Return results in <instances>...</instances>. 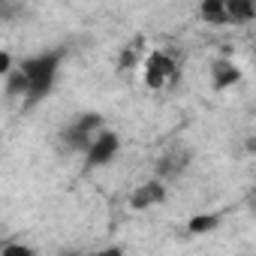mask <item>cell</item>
<instances>
[{
    "label": "cell",
    "instance_id": "cell-1",
    "mask_svg": "<svg viewBox=\"0 0 256 256\" xmlns=\"http://www.w3.org/2000/svg\"><path fill=\"white\" fill-rule=\"evenodd\" d=\"M66 52L64 48H48V52H40V54H30L24 60H18V70L24 76V84H28V96H24V108L36 106L40 100H46L58 82V72H60V64H64Z\"/></svg>",
    "mask_w": 256,
    "mask_h": 256
},
{
    "label": "cell",
    "instance_id": "cell-2",
    "mask_svg": "<svg viewBox=\"0 0 256 256\" xmlns=\"http://www.w3.org/2000/svg\"><path fill=\"white\" fill-rule=\"evenodd\" d=\"M102 130H106V120L100 112H82V114L70 118V124L60 130V145H64V151L88 154Z\"/></svg>",
    "mask_w": 256,
    "mask_h": 256
},
{
    "label": "cell",
    "instance_id": "cell-3",
    "mask_svg": "<svg viewBox=\"0 0 256 256\" xmlns=\"http://www.w3.org/2000/svg\"><path fill=\"white\" fill-rule=\"evenodd\" d=\"M178 76H181V72H178V60H175L169 52L154 48V52L145 54V60H142V78H145V88H151V90L175 88Z\"/></svg>",
    "mask_w": 256,
    "mask_h": 256
},
{
    "label": "cell",
    "instance_id": "cell-4",
    "mask_svg": "<svg viewBox=\"0 0 256 256\" xmlns=\"http://www.w3.org/2000/svg\"><path fill=\"white\" fill-rule=\"evenodd\" d=\"M190 163H193V151L187 148V145H169L163 154H160V160H157V166H154V178H160V181H175V178H181L187 169H190Z\"/></svg>",
    "mask_w": 256,
    "mask_h": 256
},
{
    "label": "cell",
    "instance_id": "cell-5",
    "mask_svg": "<svg viewBox=\"0 0 256 256\" xmlns=\"http://www.w3.org/2000/svg\"><path fill=\"white\" fill-rule=\"evenodd\" d=\"M120 151V136L114 130H106L96 136V142L90 145V151L84 154V169H100V166H108Z\"/></svg>",
    "mask_w": 256,
    "mask_h": 256
},
{
    "label": "cell",
    "instance_id": "cell-6",
    "mask_svg": "<svg viewBox=\"0 0 256 256\" xmlns=\"http://www.w3.org/2000/svg\"><path fill=\"white\" fill-rule=\"evenodd\" d=\"M169 196V184L160 181V178H151L145 184H139L133 193H130V208L133 211H151L154 205H163Z\"/></svg>",
    "mask_w": 256,
    "mask_h": 256
},
{
    "label": "cell",
    "instance_id": "cell-7",
    "mask_svg": "<svg viewBox=\"0 0 256 256\" xmlns=\"http://www.w3.org/2000/svg\"><path fill=\"white\" fill-rule=\"evenodd\" d=\"M241 82V66L232 60V58H217L211 64V88L220 94V90H229Z\"/></svg>",
    "mask_w": 256,
    "mask_h": 256
},
{
    "label": "cell",
    "instance_id": "cell-8",
    "mask_svg": "<svg viewBox=\"0 0 256 256\" xmlns=\"http://www.w3.org/2000/svg\"><path fill=\"white\" fill-rule=\"evenodd\" d=\"M229 24H250L256 22V4L253 0H226Z\"/></svg>",
    "mask_w": 256,
    "mask_h": 256
},
{
    "label": "cell",
    "instance_id": "cell-9",
    "mask_svg": "<svg viewBox=\"0 0 256 256\" xmlns=\"http://www.w3.org/2000/svg\"><path fill=\"white\" fill-rule=\"evenodd\" d=\"M199 18L205 24H229L226 0H202V4H199Z\"/></svg>",
    "mask_w": 256,
    "mask_h": 256
},
{
    "label": "cell",
    "instance_id": "cell-10",
    "mask_svg": "<svg viewBox=\"0 0 256 256\" xmlns=\"http://www.w3.org/2000/svg\"><path fill=\"white\" fill-rule=\"evenodd\" d=\"M220 226V214L217 211H205V214H196L190 223H187V232L190 235H208Z\"/></svg>",
    "mask_w": 256,
    "mask_h": 256
},
{
    "label": "cell",
    "instance_id": "cell-11",
    "mask_svg": "<svg viewBox=\"0 0 256 256\" xmlns=\"http://www.w3.org/2000/svg\"><path fill=\"white\" fill-rule=\"evenodd\" d=\"M142 42L136 40L133 46H126V48H120V54H118V72H126V70H133V66H139L142 60H145V54H142V48H139Z\"/></svg>",
    "mask_w": 256,
    "mask_h": 256
},
{
    "label": "cell",
    "instance_id": "cell-12",
    "mask_svg": "<svg viewBox=\"0 0 256 256\" xmlns=\"http://www.w3.org/2000/svg\"><path fill=\"white\" fill-rule=\"evenodd\" d=\"M0 256H36V250H34L30 244H18V241H10V244H4Z\"/></svg>",
    "mask_w": 256,
    "mask_h": 256
},
{
    "label": "cell",
    "instance_id": "cell-13",
    "mask_svg": "<svg viewBox=\"0 0 256 256\" xmlns=\"http://www.w3.org/2000/svg\"><path fill=\"white\" fill-rule=\"evenodd\" d=\"M66 256H124V250L120 247H102V250H94V253H66Z\"/></svg>",
    "mask_w": 256,
    "mask_h": 256
},
{
    "label": "cell",
    "instance_id": "cell-14",
    "mask_svg": "<svg viewBox=\"0 0 256 256\" xmlns=\"http://www.w3.org/2000/svg\"><path fill=\"white\" fill-rule=\"evenodd\" d=\"M244 151H247V154H253V157H256V136H250V139H247V142H244Z\"/></svg>",
    "mask_w": 256,
    "mask_h": 256
},
{
    "label": "cell",
    "instance_id": "cell-15",
    "mask_svg": "<svg viewBox=\"0 0 256 256\" xmlns=\"http://www.w3.org/2000/svg\"><path fill=\"white\" fill-rule=\"evenodd\" d=\"M253 211H256V196H253Z\"/></svg>",
    "mask_w": 256,
    "mask_h": 256
},
{
    "label": "cell",
    "instance_id": "cell-16",
    "mask_svg": "<svg viewBox=\"0 0 256 256\" xmlns=\"http://www.w3.org/2000/svg\"><path fill=\"white\" fill-rule=\"evenodd\" d=\"M253 46H256V42H253Z\"/></svg>",
    "mask_w": 256,
    "mask_h": 256
}]
</instances>
